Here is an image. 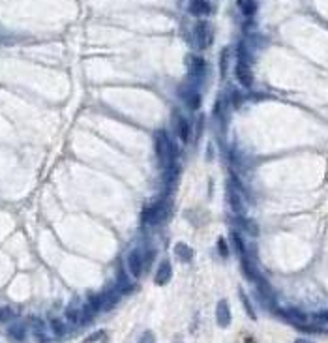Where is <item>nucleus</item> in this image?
<instances>
[{
	"instance_id": "1",
	"label": "nucleus",
	"mask_w": 328,
	"mask_h": 343,
	"mask_svg": "<svg viewBox=\"0 0 328 343\" xmlns=\"http://www.w3.org/2000/svg\"><path fill=\"white\" fill-rule=\"evenodd\" d=\"M154 148H156V156H158V159L161 164L167 165V167L175 165L176 150L175 145L171 143L169 135H167V131L158 130L154 133Z\"/></svg>"
},
{
	"instance_id": "2",
	"label": "nucleus",
	"mask_w": 328,
	"mask_h": 343,
	"mask_svg": "<svg viewBox=\"0 0 328 343\" xmlns=\"http://www.w3.org/2000/svg\"><path fill=\"white\" fill-rule=\"evenodd\" d=\"M167 218V199H158L142 214V221L150 225H158Z\"/></svg>"
},
{
	"instance_id": "3",
	"label": "nucleus",
	"mask_w": 328,
	"mask_h": 343,
	"mask_svg": "<svg viewBox=\"0 0 328 343\" xmlns=\"http://www.w3.org/2000/svg\"><path fill=\"white\" fill-rule=\"evenodd\" d=\"M236 79L242 87L250 88L253 85V73L252 68H250V62H248L246 51L240 47V56H238V62H236Z\"/></svg>"
},
{
	"instance_id": "4",
	"label": "nucleus",
	"mask_w": 328,
	"mask_h": 343,
	"mask_svg": "<svg viewBox=\"0 0 328 343\" xmlns=\"http://www.w3.org/2000/svg\"><path fill=\"white\" fill-rule=\"evenodd\" d=\"M126 265H128V270H130L131 278H139L145 270V265H147V257L142 253L141 250H133L130 251V255L126 259Z\"/></svg>"
},
{
	"instance_id": "5",
	"label": "nucleus",
	"mask_w": 328,
	"mask_h": 343,
	"mask_svg": "<svg viewBox=\"0 0 328 343\" xmlns=\"http://www.w3.org/2000/svg\"><path fill=\"white\" fill-rule=\"evenodd\" d=\"M195 44L199 49H207L212 44V30L207 21H199L195 25Z\"/></svg>"
},
{
	"instance_id": "6",
	"label": "nucleus",
	"mask_w": 328,
	"mask_h": 343,
	"mask_svg": "<svg viewBox=\"0 0 328 343\" xmlns=\"http://www.w3.org/2000/svg\"><path fill=\"white\" fill-rule=\"evenodd\" d=\"M227 201H229L231 210L235 214H242L244 203H242V193L235 186V182H227Z\"/></svg>"
},
{
	"instance_id": "7",
	"label": "nucleus",
	"mask_w": 328,
	"mask_h": 343,
	"mask_svg": "<svg viewBox=\"0 0 328 343\" xmlns=\"http://www.w3.org/2000/svg\"><path fill=\"white\" fill-rule=\"evenodd\" d=\"M30 330H32V336L36 338L38 343H51L49 336H47V328H45V322L38 317H30Z\"/></svg>"
},
{
	"instance_id": "8",
	"label": "nucleus",
	"mask_w": 328,
	"mask_h": 343,
	"mask_svg": "<svg viewBox=\"0 0 328 343\" xmlns=\"http://www.w3.org/2000/svg\"><path fill=\"white\" fill-rule=\"evenodd\" d=\"M216 321L221 328H227L231 325V306L227 300H219L216 306Z\"/></svg>"
},
{
	"instance_id": "9",
	"label": "nucleus",
	"mask_w": 328,
	"mask_h": 343,
	"mask_svg": "<svg viewBox=\"0 0 328 343\" xmlns=\"http://www.w3.org/2000/svg\"><path fill=\"white\" fill-rule=\"evenodd\" d=\"M171 276H173V268H171V263L169 261H161V263H159L158 270H156L154 281H156V285H167V284H169Z\"/></svg>"
},
{
	"instance_id": "10",
	"label": "nucleus",
	"mask_w": 328,
	"mask_h": 343,
	"mask_svg": "<svg viewBox=\"0 0 328 343\" xmlns=\"http://www.w3.org/2000/svg\"><path fill=\"white\" fill-rule=\"evenodd\" d=\"M176 133H178V139L182 141V145H188L190 135H192V124H190V120L184 118V116H178V118H176Z\"/></svg>"
},
{
	"instance_id": "11",
	"label": "nucleus",
	"mask_w": 328,
	"mask_h": 343,
	"mask_svg": "<svg viewBox=\"0 0 328 343\" xmlns=\"http://www.w3.org/2000/svg\"><path fill=\"white\" fill-rule=\"evenodd\" d=\"M8 338L15 343H23L27 339V327L23 322H13L8 327Z\"/></svg>"
},
{
	"instance_id": "12",
	"label": "nucleus",
	"mask_w": 328,
	"mask_h": 343,
	"mask_svg": "<svg viewBox=\"0 0 328 343\" xmlns=\"http://www.w3.org/2000/svg\"><path fill=\"white\" fill-rule=\"evenodd\" d=\"M180 94H182V99L186 102V105L192 111H197L201 107V94L197 92V90H188V88H184V90H180Z\"/></svg>"
},
{
	"instance_id": "13",
	"label": "nucleus",
	"mask_w": 328,
	"mask_h": 343,
	"mask_svg": "<svg viewBox=\"0 0 328 343\" xmlns=\"http://www.w3.org/2000/svg\"><path fill=\"white\" fill-rule=\"evenodd\" d=\"M204 71H207L204 60L199 58V56H192V58H190V73H192L193 77H202Z\"/></svg>"
},
{
	"instance_id": "14",
	"label": "nucleus",
	"mask_w": 328,
	"mask_h": 343,
	"mask_svg": "<svg viewBox=\"0 0 328 343\" xmlns=\"http://www.w3.org/2000/svg\"><path fill=\"white\" fill-rule=\"evenodd\" d=\"M190 13H193V15H208L210 13V4L207 0H192Z\"/></svg>"
},
{
	"instance_id": "15",
	"label": "nucleus",
	"mask_w": 328,
	"mask_h": 343,
	"mask_svg": "<svg viewBox=\"0 0 328 343\" xmlns=\"http://www.w3.org/2000/svg\"><path fill=\"white\" fill-rule=\"evenodd\" d=\"M175 253H176V257H178L180 261H184V263H190L193 259V250L188 244H182V242H178V244H176Z\"/></svg>"
},
{
	"instance_id": "16",
	"label": "nucleus",
	"mask_w": 328,
	"mask_h": 343,
	"mask_svg": "<svg viewBox=\"0 0 328 343\" xmlns=\"http://www.w3.org/2000/svg\"><path fill=\"white\" fill-rule=\"evenodd\" d=\"M66 319L71 325H83V310L81 308H75V306H70L66 310Z\"/></svg>"
},
{
	"instance_id": "17",
	"label": "nucleus",
	"mask_w": 328,
	"mask_h": 343,
	"mask_svg": "<svg viewBox=\"0 0 328 343\" xmlns=\"http://www.w3.org/2000/svg\"><path fill=\"white\" fill-rule=\"evenodd\" d=\"M49 327L56 338H62V336H66V332H68V328H66V325L60 321V319H51Z\"/></svg>"
},
{
	"instance_id": "18",
	"label": "nucleus",
	"mask_w": 328,
	"mask_h": 343,
	"mask_svg": "<svg viewBox=\"0 0 328 343\" xmlns=\"http://www.w3.org/2000/svg\"><path fill=\"white\" fill-rule=\"evenodd\" d=\"M231 238H233V242H235L240 257H246V244H244V240L240 238V234L236 233V231H233V233H231Z\"/></svg>"
},
{
	"instance_id": "19",
	"label": "nucleus",
	"mask_w": 328,
	"mask_h": 343,
	"mask_svg": "<svg viewBox=\"0 0 328 343\" xmlns=\"http://www.w3.org/2000/svg\"><path fill=\"white\" fill-rule=\"evenodd\" d=\"M238 4H240L242 11H244L246 15H253V11H255V0H238Z\"/></svg>"
},
{
	"instance_id": "20",
	"label": "nucleus",
	"mask_w": 328,
	"mask_h": 343,
	"mask_svg": "<svg viewBox=\"0 0 328 343\" xmlns=\"http://www.w3.org/2000/svg\"><path fill=\"white\" fill-rule=\"evenodd\" d=\"M240 300L244 302V308H246L248 315L252 317V319H255V311H253V308H252V302H250V298H248V294L244 293V291H240Z\"/></svg>"
},
{
	"instance_id": "21",
	"label": "nucleus",
	"mask_w": 328,
	"mask_h": 343,
	"mask_svg": "<svg viewBox=\"0 0 328 343\" xmlns=\"http://www.w3.org/2000/svg\"><path fill=\"white\" fill-rule=\"evenodd\" d=\"M313 321L328 325V311H319V313H315V315H313Z\"/></svg>"
},
{
	"instance_id": "22",
	"label": "nucleus",
	"mask_w": 328,
	"mask_h": 343,
	"mask_svg": "<svg viewBox=\"0 0 328 343\" xmlns=\"http://www.w3.org/2000/svg\"><path fill=\"white\" fill-rule=\"evenodd\" d=\"M218 246H219V253H221V255H227V253H229V250H227V246H225V238H219L218 240Z\"/></svg>"
},
{
	"instance_id": "23",
	"label": "nucleus",
	"mask_w": 328,
	"mask_h": 343,
	"mask_svg": "<svg viewBox=\"0 0 328 343\" xmlns=\"http://www.w3.org/2000/svg\"><path fill=\"white\" fill-rule=\"evenodd\" d=\"M11 317V311L6 310V308H0V321H6V319H10Z\"/></svg>"
},
{
	"instance_id": "24",
	"label": "nucleus",
	"mask_w": 328,
	"mask_h": 343,
	"mask_svg": "<svg viewBox=\"0 0 328 343\" xmlns=\"http://www.w3.org/2000/svg\"><path fill=\"white\" fill-rule=\"evenodd\" d=\"M225 60H227V51L221 53V75H225Z\"/></svg>"
},
{
	"instance_id": "25",
	"label": "nucleus",
	"mask_w": 328,
	"mask_h": 343,
	"mask_svg": "<svg viewBox=\"0 0 328 343\" xmlns=\"http://www.w3.org/2000/svg\"><path fill=\"white\" fill-rule=\"evenodd\" d=\"M104 336V332H98V334H94V336H90V338L87 339V343H90V341H96V339H99Z\"/></svg>"
},
{
	"instance_id": "26",
	"label": "nucleus",
	"mask_w": 328,
	"mask_h": 343,
	"mask_svg": "<svg viewBox=\"0 0 328 343\" xmlns=\"http://www.w3.org/2000/svg\"><path fill=\"white\" fill-rule=\"evenodd\" d=\"M295 343H313V341H312V339H306V338H298Z\"/></svg>"
}]
</instances>
